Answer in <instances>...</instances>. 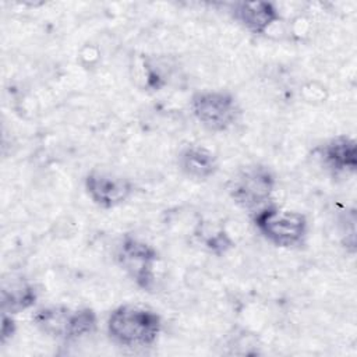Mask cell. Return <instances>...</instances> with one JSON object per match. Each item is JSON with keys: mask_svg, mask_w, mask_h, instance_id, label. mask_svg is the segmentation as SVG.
I'll return each mask as SVG.
<instances>
[{"mask_svg": "<svg viewBox=\"0 0 357 357\" xmlns=\"http://www.w3.org/2000/svg\"><path fill=\"white\" fill-rule=\"evenodd\" d=\"M106 328L116 343L127 347H145L156 342L162 331V318L149 308L124 304L110 312Z\"/></svg>", "mask_w": 357, "mask_h": 357, "instance_id": "1", "label": "cell"}, {"mask_svg": "<svg viewBox=\"0 0 357 357\" xmlns=\"http://www.w3.org/2000/svg\"><path fill=\"white\" fill-rule=\"evenodd\" d=\"M254 225L265 240L282 248L301 245L308 234L305 215L273 205H265L258 209L254 216Z\"/></svg>", "mask_w": 357, "mask_h": 357, "instance_id": "2", "label": "cell"}, {"mask_svg": "<svg viewBox=\"0 0 357 357\" xmlns=\"http://www.w3.org/2000/svg\"><path fill=\"white\" fill-rule=\"evenodd\" d=\"M276 187L273 172L259 163L240 169L229 181V195L236 205L244 209H261L271 201Z\"/></svg>", "mask_w": 357, "mask_h": 357, "instance_id": "3", "label": "cell"}, {"mask_svg": "<svg viewBox=\"0 0 357 357\" xmlns=\"http://www.w3.org/2000/svg\"><path fill=\"white\" fill-rule=\"evenodd\" d=\"M195 119L208 130L220 132L230 128L240 116L236 98L225 91H201L191 98Z\"/></svg>", "mask_w": 357, "mask_h": 357, "instance_id": "4", "label": "cell"}, {"mask_svg": "<svg viewBox=\"0 0 357 357\" xmlns=\"http://www.w3.org/2000/svg\"><path fill=\"white\" fill-rule=\"evenodd\" d=\"M119 266L142 290H152L155 283V268L159 261L156 250L148 243L124 236L116 254Z\"/></svg>", "mask_w": 357, "mask_h": 357, "instance_id": "5", "label": "cell"}, {"mask_svg": "<svg viewBox=\"0 0 357 357\" xmlns=\"http://www.w3.org/2000/svg\"><path fill=\"white\" fill-rule=\"evenodd\" d=\"M84 185L91 201L103 209L124 204L134 191V185L128 178L99 170H92L85 177Z\"/></svg>", "mask_w": 357, "mask_h": 357, "instance_id": "6", "label": "cell"}, {"mask_svg": "<svg viewBox=\"0 0 357 357\" xmlns=\"http://www.w3.org/2000/svg\"><path fill=\"white\" fill-rule=\"evenodd\" d=\"M321 163L335 174H350L357 167V144L354 139L339 135L315 149Z\"/></svg>", "mask_w": 357, "mask_h": 357, "instance_id": "7", "label": "cell"}, {"mask_svg": "<svg viewBox=\"0 0 357 357\" xmlns=\"http://www.w3.org/2000/svg\"><path fill=\"white\" fill-rule=\"evenodd\" d=\"M234 18L252 33H265L280 20L279 11L269 1H240L233 8Z\"/></svg>", "mask_w": 357, "mask_h": 357, "instance_id": "8", "label": "cell"}, {"mask_svg": "<svg viewBox=\"0 0 357 357\" xmlns=\"http://www.w3.org/2000/svg\"><path fill=\"white\" fill-rule=\"evenodd\" d=\"M180 170L190 178L208 180L218 172V159L213 152L201 145H188L178 153Z\"/></svg>", "mask_w": 357, "mask_h": 357, "instance_id": "9", "label": "cell"}, {"mask_svg": "<svg viewBox=\"0 0 357 357\" xmlns=\"http://www.w3.org/2000/svg\"><path fill=\"white\" fill-rule=\"evenodd\" d=\"M1 311L7 314H18L31 308L38 298L35 287L22 278L3 279L1 283Z\"/></svg>", "mask_w": 357, "mask_h": 357, "instance_id": "10", "label": "cell"}, {"mask_svg": "<svg viewBox=\"0 0 357 357\" xmlns=\"http://www.w3.org/2000/svg\"><path fill=\"white\" fill-rule=\"evenodd\" d=\"M98 324L96 312L91 308H79L68 311L66 326L63 332V340H78L95 332Z\"/></svg>", "mask_w": 357, "mask_h": 357, "instance_id": "11", "label": "cell"}, {"mask_svg": "<svg viewBox=\"0 0 357 357\" xmlns=\"http://www.w3.org/2000/svg\"><path fill=\"white\" fill-rule=\"evenodd\" d=\"M202 243H204L205 248L215 255H223L234 245V241L231 240V237L222 229L216 230L211 234H206L202 238Z\"/></svg>", "mask_w": 357, "mask_h": 357, "instance_id": "12", "label": "cell"}, {"mask_svg": "<svg viewBox=\"0 0 357 357\" xmlns=\"http://www.w3.org/2000/svg\"><path fill=\"white\" fill-rule=\"evenodd\" d=\"M15 333V321L13 319L11 314L3 312L1 315V343H6L10 337H13V335Z\"/></svg>", "mask_w": 357, "mask_h": 357, "instance_id": "13", "label": "cell"}]
</instances>
